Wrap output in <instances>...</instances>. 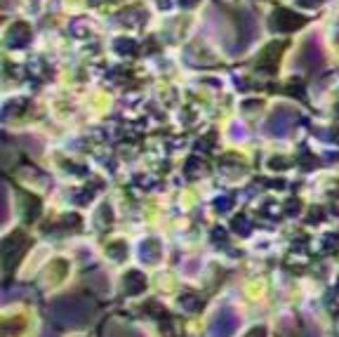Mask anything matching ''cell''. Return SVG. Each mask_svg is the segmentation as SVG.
<instances>
[{
    "label": "cell",
    "instance_id": "obj_3",
    "mask_svg": "<svg viewBox=\"0 0 339 337\" xmlns=\"http://www.w3.org/2000/svg\"><path fill=\"white\" fill-rule=\"evenodd\" d=\"M196 3H198V0H182V5H184V7H193Z\"/></svg>",
    "mask_w": 339,
    "mask_h": 337
},
{
    "label": "cell",
    "instance_id": "obj_2",
    "mask_svg": "<svg viewBox=\"0 0 339 337\" xmlns=\"http://www.w3.org/2000/svg\"><path fill=\"white\" fill-rule=\"evenodd\" d=\"M323 62V52L316 48V43H306L304 45V64L306 66H316Z\"/></svg>",
    "mask_w": 339,
    "mask_h": 337
},
{
    "label": "cell",
    "instance_id": "obj_1",
    "mask_svg": "<svg viewBox=\"0 0 339 337\" xmlns=\"http://www.w3.org/2000/svg\"><path fill=\"white\" fill-rule=\"evenodd\" d=\"M302 24H304V19L299 14L290 12V10H278V12L273 14V26L278 28V31H294Z\"/></svg>",
    "mask_w": 339,
    "mask_h": 337
}]
</instances>
